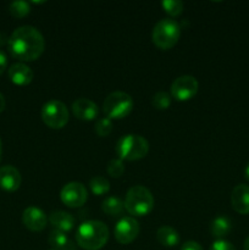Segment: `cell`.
Here are the masks:
<instances>
[{
	"mask_svg": "<svg viewBox=\"0 0 249 250\" xmlns=\"http://www.w3.org/2000/svg\"><path fill=\"white\" fill-rule=\"evenodd\" d=\"M7 46L12 58L22 62H28L37 60L43 54L45 41L36 27L21 26L9 37Z\"/></svg>",
	"mask_w": 249,
	"mask_h": 250,
	"instance_id": "6da1fadb",
	"label": "cell"
},
{
	"mask_svg": "<svg viewBox=\"0 0 249 250\" xmlns=\"http://www.w3.org/2000/svg\"><path fill=\"white\" fill-rule=\"evenodd\" d=\"M109 239V229L98 220L82 222L76 231V242L84 250H100Z\"/></svg>",
	"mask_w": 249,
	"mask_h": 250,
	"instance_id": "7a4b0ae2",
	"label": "cell"
},
{
	"mask_svg": "<svg viewBox=\"0 0 249 250\" xmlns=\"http://www.w3.org/2000/svg\"><path fill=\"white\" fill-rule=\"evenodd\" d=\"M154 208V197L144 186H133L127 190L124 209L136 217L146 216Z\"/></svg>",
	"mask_w": 249,
	"mask_h": 250,
	"instance_id": "3957f363",
	"label": "cell"
},
{
	"mask_svg": "<svg viewBox=\"0 0 249 250\" xmlns=\"http://www.w3.org/2000/svg\"><path fill=\"white\" fill-rule=\"evenodd\" d=\"M115 151L122 161H137L145 158L149 151V143L139 134H126L117 141Z\"/></svg>",
	"mask_w": 249,
	"mask_h": 250,
	"instance_id": "277c9868",
	"label": "cell"
},
{
	"mask_svg": "<svg viewBox=\"0 0 249 250\" xmlns=\"http://www.w3.org/2000/svg\"><path fill=\"white\" fill-rule=\"evenodd\" d=\"M181 37V27L173 19L160 20L151 32V41L161 50H168L177 44Z\"/></svg>",
	"mask_w": 249,
	"mask_h": 250,
	"instance_id": "5b68a950",
	"label": "cell"
},
{
	"mask_svg": "<svg viewBox=\"0 0 249 250\" xmlns=\"http://www.w3.org/2000/svg\"><path fill=\"white\" fill-rule=\"evenodd\" d=\"M134 106V102L128 93L112 92L103 103V112L110 120H121L128 116Z\"/></svg>",
	"mask_w": 249,
	"mask_h": 250,
	"instance_id": "8992f818",
	"label": "cell"
},
{
	"mask_svg": "<svg viewBox=\"0 0 249 250\" xmlns=\"http://www.w3.org/2000/svg\"><path fill=\"white\" fill-rule=\"evenodd\" d=\"M70 114L68 109L60 100H49L42 107V120L53 129H61L67 125Z\"/></svg>",
	"mask_w": 249,
	"mask_h": 250,
	"instance_id": "52a82bcc",
	"label": "cell"
},
{
	"mask_svg": "<svg viewBox=\"0 0 249 250\" xmlns=\"http://www.w3.org/2000/svg\"><path fill=\"white\" fill-rule=\"evenodd\" d=\"M199 89V83L194 76L183 75L176 78L170 88L171 97L178 102H187L195 97Z\"/></svg>",
	"mask_w": 249,
	"mask_h": 250,
	"instance_id": "ba28073f",
	"label": "cell"
},
{
	"mask_svg": "<svg viewBox=\"0 0 249 250\" xmlns=\"http://www.w3.org/2000/svg\"><path fill=\"white\" fill-rule=\"evenodd\" d=\"M60 199L66 207L80 208L85 204L88 193L84 185L81 182H70L62 187L60 192Z\"/></svg>",
	"mask_w": 249,
	"mask_h": 250,
	"instance_id": "9c48e42d",
	"label": "cell"
},
{
	"mask_svg": "<svg viewBox=\"0 0 249 250\" xmlns=\"http://www.w3.org/2000/svg\"><path fill=\"white\" fill-rule=\"evenodd\" d=\"M139 224L134 217H122L114 229L115 239L120 244L132 243L139 234Z\"/></svg>",
	"mask_w": 249,
	"mask_h": 250,
	"instance_id": "30bf717a",
	"label": "cell"
},
{
	"mask_svg": "<svg viewBox=\"0 0 249 250\" xmlns=\"http://www.w3.org/2000/svg\"><path fill=\"white\" fill-rule=\"evenodd\" d=\"M22 222L32 232H41L45 229L46 219L45 212L37 207H28L23 210L22 214Z\"/></svg>",
	"mask_w": 249,
	"mask_h": 250,
	"instance_id": "8fae6325",
	"label": "cell"
},
{
	"mask_svg": "<svg viewBox=\"0 0 249 250\" xmlns=\"http://www.w3.org/2000/svg\"><path fill=\"white\" fill-rule=\"evenodd\" d=\"M72 112L78 120L92 121L99 114L98 105L87 98H80L72 103Z\"/></svg>",
	"mask_w": 249,
	"mask_h": 250,
	"instance_id": "7c38bea8",
	"label": "cell"
},
{
	"mask_svg": "<svg viewBox=\"0 0 249 250\" xmlns=\"http://www.w3.org/2000/svg\"><path fill=\"white\" fill-rule=\"evenodd\" d=\"M22 177L15 166L5 165L0 167V187L6 192H15L20 188Z\"/></svg>",
	"mask_w": 249,
	"mask_h": 250,
	"instance_id": "4fadbf2b",
	"label": "cell"
},
{
	"mask_svg": "<svg viewBox=\"0 0 249 250\" xmlns=\"http://www.w3.org/2000/svg\"><path fill=\"white\" fill-rule=\"evenodd\" d=\"M231 205L241 215L249 214V186L241 183L236 186L231 194Z\"/></svg>",
	"mask_w": 249,
	"mask_h": 250,
	"instance_id": "5bb4252c",
	"label": "cell"
},
{
	"mask_svg": "<svg viewBox=\"0 0 249 250\" xmlns=\"http://www.w3.org/2000/svg\"><path fill=\"white\" fill-rule=\"evenodd\" d=\"M33 71L23 62H16L10 66L9 78L16 85H27L33 81Z\"/></svg>",
	"mask_w": 249,
	"mask_h": 250,
	"instance_id": "9a60e30c",
	"label": "cell"
},
{
	"mask_svg": "<svg viewBox=\"0 0 249 250\" xmlns=\"http://www.w3.org/2000/svg\"><path fill=\"white\" fill-rule=\"evenodd\" d=\"M49 221H50L54 229L63 232V233L72 231L73 227H75V217L70 212L62 211V210L51 212L50 216H49Z\"/></svg>",
	"mask_w": 249,
	"mask_h": 250,
	"instance_id": "2e32d148",
	"label": "cell"
},
{
	"mask_svg": "<svg viewBox=\"0 0 249 250\" xmlns=\"http://www.w3.org/2000/svg\"><path fill=\"white\" fill-rule=\"evenodd\" d=\"M156 239L161 246L167 247V248L177 246L181 241L178 232L171 226L159 227L158 231H156Z\"/></svg>",
	"mask_w": 249,
	"mask_h": 250,
	"instance_id": "e0dca14e",
	"label": "cell"
},
{
	"mask_svg": "<svg viewBox=\"0 0 249 250\" xmlns=\"http://www.w3.org/2000/svg\"><path fill=\"white\" fill-rule=\"evenodd\" d=\"M48 242L54 250H77L73 242L66 236V233L56 229L50 232Z\"/></svg>",
	"mask_w": 249,
	"mask_h": 250,
	"instance_id": "ac0fdd59",
	"label": "cell"
},
{
	"mask_svg": "<svg viewBox=\"0 0 249 250\" xmlns=\"http://www.w3.org/2000/svg\"><path fill=\"white\" fill-rule=\"evenodd\" d=\"M232 224L228 217L226 216H217L210 224V233L215 238L222 239L231 232Z\"/></svg>",
	"mask_w": 249,
	"mask_h": 250,
	"instance_id": "d6986e66",
	"label": "cell"
},
{
	"mask_svg": "<svg viewBox=\"0 0 249 250\" xmlns=\"http://www.w3.org/2000/svg\"><path fill=\"white\" fill-rule=\"evenodd\" d=\"M102 209L109 216H120L124 210V202L117 197H109L102 203Z\"/></svg>",
	"mask_w": 249,
	"mask_h": 250,
	"instance_id": "ffe728a7",
	"label": "cell"
},
{
	"mask_svg": "<svg viewBox=\"0 0 249 250\" xmlns=\"http://www.w3.org/2000/svg\"><path fill=\"white\" fill-rule=\"evenodd\" d=\"M9 12L15 19H23L31 12V4L24 0H16L9 5Z\"/></svg>",
	"mask_w": 249,
	"mask_h": 250,
	"instance_id": "44dd1931",
	"label": "cell"
},
{
	"mask_svg": "<svg viewBox=\"0 0 249 250\" xmlns=\"http://www.w3.org/2000/svg\"><path fill=\"white\" fill-rule=\"evenodd\" d=\"M90 190L95 195H104L110 190V182L103 176H94L89 182Z\"/></svg>",
	"mask_w": 249,
	"mask_h": 250,
	"instance_id": "7402d4cb",
	"label": "cell"
},
{
	"mask_svg": "<svg viewBox=\"0 0 249 250\" xmlns=\"http://www.w3.org/2000/svg\"><path fill=\"white\" fill-rule=\"evenodd\" d=\"M171 94L166 92H158L151 98V105L156 110H166L171 105Z\"/></svg>",
	"mask_w": 249,
	"mask_h": 250,
	"instance_id": "603a6c76",
	"label": "cell"
},
{
	"mask_svg": "<svg viewBox=\"0 0 249 250\" xmlns=\"http://www.w3.org/2000/svg\"><path fill=\"white\" fill-rule=\"evenodd\" d=\"M161 6L170 16L175 17L182 14L185 5L180 0H164V1H161Z\"/></svg>",
	"mask_w": 249,
	"mask_h": 250,
	"instance_id": "cb8c5ba5",
	"label": "cell"
},
{
	"mask_svg": "<svg viewBox=\"0 0 249 250\" xmlns=\"http://www.w3.org/2000/svg\"><path fill=\"white\" fill-rule=\"evenodd\" d=\"M106 171L111 177L114 178H119L124 175V164L121 159L119 158H115L111 159V160L107 163L106 166Z\"/></svg>",
	"mask_w": 249,
	"mask_h": 250,
	"instance_id": "d4e9b609",
	"label": "cell"
},
{
	"mask_svg": "<svg viewBox=\"0 0 249 250\" xmlns=\"http://www.w3.org/2000/svg\"><path fill=\"white\" fill-rule=\"evenodd\" d=\"M112 127L114 125H112L111 120L107 117H102L95 124L94 131L99 137H107L112 132Z\"/></svg>",
	"mask_w": 249,
	"mask_h": 250,
	"instance_id": "484cf974",
	"label": "cell"
},
{
	"mask_svg": "<svg viewBox=\"0 0 249 250\" xmlns=\"http://www.w3.org/2000/svg\"><path fill=\"white\" fill-rule=\"evenodd\" d=\"M209 250H236L233 244L225 239H217L211 244Z\"/></svg>",
	"mask_w": 249,
	"mask_h": 250,
	"instance_id": "4316f807",
	"label": "cell"
},
{
	"mask_svg": "<svg viewBox=\"0 0 249 250\" xmlns=\"http://www.w3.org/2000/svg\"><path fill=\"white\" fill-rule=\"evenodd\" d=\"M180 250H204V249H203V247L200 246L198 242L187 241L186 243L182 244V247H181Z\"/></svg>",
	"mask_w": 249,
	"mask_h": 250,
	"instance_id": "83f0119b",
	"label": "cell"
},
{
	"mask_svg": "<svg viewBox=\"0 0 249 250\" xmlns=\"http://www.w3.org/2000/svg\"><path fill=\"white\" fill-rule=\"evenodd\" d=\"M7 67V56L4 51L0 50V76L4 73V71Z\"/></svg>",
	"mask_w": 249,
	"mask_h": 250,
	"instance_id": "f1b7e54d",
	"label": "cell"
},
{
	"mask_svg": "<svg viewBox=\"0 0 249 250\" xmlns=\"http://www.w3.org/2000/svg\"><path fill=\"white\" fill-rule=\"evenodd\" d=\"M5 106H6V102H5V98L4 95L0 93V114L5 110Z\"/></svg>",
	"mask_w": 249,
	"mask_h": 250,
	"instance_id": "f546056e",
	"label": "cell"
},
{
	"mask_svg": "<svg viewBox=\"0 0 249 250\" xmlns=\"http://www.w3.org/2000/svg\"><path fill=\"white\" fill-rule=\"evenodd\" d=\"M244 177L249 181V163L247 164L246 168H244Z\"/></svg>",
	"mask_w": 249,
	"mask_h": 250,
	"instance_id": "4dcf8cb0",
	"label": "cell"
},
{
	"mask_svg": "<svg viewBox=\"0 0 249 250\" xmlns=\"http://www.w3.org/2000/svg\"><path fill=\"white\" fill-rule=\"evenodd\" d=\"M243 249H244V250H249V237H247L246 241H244Z\"/></svg>",
	"mask_w": 249,
	"mask_h": 250,
	"instance_id": "1f68e13d",
	"label": "cell"
},
{
	"mask_svg": "<svg viewBox=\"0 0 249 250\" xmlns=\"http://www.w3.org/2000/svg\"><path fill=\"white\" fill-rule=\"evenodd\" d=\"M1 156H2V143H1V139H0V161H1Z\"/></svg>",
	"mask_w": 249,
	"mask_h": 250,
	"instance_id": "d6a6232c",
	"label": "cell"
},
{
	"mask_svg": "<svg viewBox=\"0 0 249 250\" xmlns=\"http://www.w3.org/2000/svg\"><path fill=\"white\" fill-rule=\"evenodd\" d=\"M50 250H54V249H50Z\"/></svg>",
	"mask_w": 249,
	"mask_h": 250,
	"instance_id": "836d02e7",
	"label": "cell"
}]
</instances>
